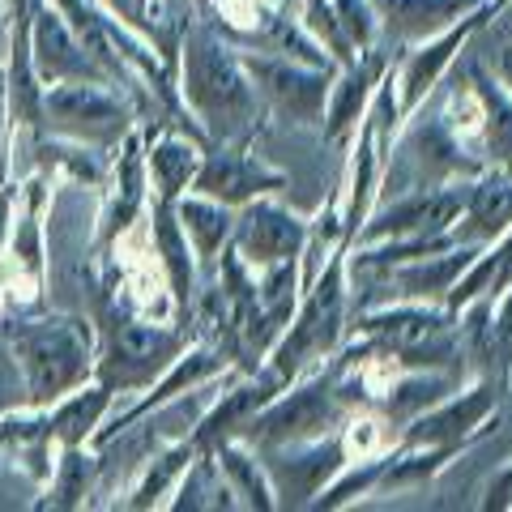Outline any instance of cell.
Masks as SVG:
<instances>
[{"mask_svg":"<svg viewBox=\"0 0 512 512\" xmlns=\"http://www.w3.org/2000/svg\"><path fill=\"white\" fill-rule=\"evenodd\" d=\"M56 431H52V410L47 406H13L0 414V461L9 470H18L35 487L47 483L56 461Z\"/></svg>","mask_w":512,"mask_h":512,"instance_id":"7402d4cb","label":"cell"},{"mask_svg":"<svg viewBox=\"0 0 512 512\" xmlns=\"http://www.w3.org/2000/svg\"><path fill=\"white\" fill-rule=\"evenodd\" d=\"M94 380L116 397H137L141 389L167 372L175 355L197 338L184 325H163V320H141L116 308L111 299L94 291Z\"/></svg>","mask_w":512,"mask_h":512,"instance_id":"3957f363","label":"cell"},{"mask_svg":"<svg viewBox=\"0 0 512 512\" xmlns=\"http://www.w3.org/2000/svg\"><path fill=\"white\" fill-rule=\"evenodd\" d=\"M376 13H380V35L384 47H410V43H423L431 35H440L444 26H453L457 18L483 9L487 0H372Z\"/></svg>","mask_w":512,"mask_h":512,"instance_id":"4316f807","label":"cell"},{"mask_svg":"<svg viewBox=\"0 0 512 512\" xmlns=\"http://www.w3.org/2000/svg\"><path fill=\"white\" fill-rule=\"evenodd\" d=\"M0 82H5V56H0Z\"/></svg>","mask_w":512,"mask_h":512,"instance_id":"7bdbcfd3","label":"cell"},{"mask_svg":"<svg viewBox=\"0 0 512 512\" xmlns=\"http://www.w3.org/2000/svg\"><path fill=\"white\" fill-rule=\"evenodd\" d=\"M346 252L338 248L329 252V261L303 282V295L295 303L286 329L278 333V342L269 346L265 363L291 384L295 376L312 372V367L329 363L346 342L350 329V269H346Z\"/></svg>","mask_w":512,"mask_h":512,"instance_id":"277c9868","label":"cell"},{"mask_svg":"<svg viewBox=\"0 0 512 512\" xmlns=\"http://www.w3.org/2000/svg\"><path fill=\"white\" fill-rule=\"evenodd\" d=\"M308 231H312L308 214L286 205L282 192H265V197H252L248 205L235 210L231 248L244 256V265L265 269V265L286 261V256H303Z\"/></svg>","mask_w":512,"mask_h":512,"instance_id":"2e32d148","label":"cell"},{"mask_svg":"<svg viewBox=\"0 0 512 512\" xmlns=\"http://www.w3.org/2000/svg\"><path fill=\"white\" fill-rule=\"evenodd\" d=\"M508 389L487 372H470L457 389H448L440 402L419 410L397 431V444H457L474 448L500 419V397Z\"/></svg>","mask_w":512,"mask_h":512,"instance_id":"9c48e42d","label":"cell"},{"mask_svg":"<svg viewBox=\"0 0 512 512\" xmlns=\"http://www.w3.org/2000/svg\"><path fill=\"white\" fill-rule=\"evenodd\" d=\"M192 453H197V444H192L188 431H184V436H175V440H163L150 457H141V466H137L133 478H128V487L120 491V500H111L107 508H124V512L167 508L175 483H180V474L188 470Z\"/></svg>","mask_w":512,"mask_h":512,"instance_id":"83f0119b","label":"cell"},{"mask_svg":"<svg viewBox=\"0 0 512 512\" xmlns=\"http://www.w3.org/2000/svg\"><path fill=\"white\" fill-rule=\"evenodd\" d=\"M239 56H244V69L252 77L256 94L265 99L269 116H282L286 124L316 128L320 133L338 64H308V60H291L278 52H252V47H239Z\"/></svg>","mask_w":512,"mask_h":512,"instance_id":"30bf717a","label":"cell"},{"mask_svg":"<svg viewBox=\"0 0 512 512\" xmlns=\"http://www.w3.org/2000/svg\"><path fill=\"white\" fill-rule=\"evenodd\" d=\"M137 124L128 94L111 82H56L43 86V133L116 150L120 137Z\"/></svg>","mask_w":512,"mask_h":512,"instance_id":"ba28073f","label":"cell"},{"mask_svg":"<svg viewBox=\"0 0 512 512\" xmlns=\"http://www.w3.org/2000/svg\"><path fill=\"white\" fill-rule=\"evenodd\" d=\"M103 448L94 444H60L56 448V461H52V474L47 483L39 487V500L30 508L39 512H77V508H90V495L103 491Z\"/></svg>","mask_w":512,"mask_h":512,"instance_id":"cb8c5ba5","label":"cell"},{"mask_svg":"<svg viewBox=\"0 0 512 512\" xmlns=\"http://www.w3.org/2000/svg\"><path fill=\"white\" fill-rule=\"evenodd\" d=\"M487 5L466 13V18H457L453 26H444L440 35H431L423 43H410V47H402V52L393 56V90H397V111H402V120L444 82V73L453 69L461 52H466V43L491 22Z\"/></svg>","mask_w":512,"mask_h":512,"instance_id":"4fadbf2b","label":"cell"},{"mask_svg":"<svg viewBox=\"0 0 512 512\" xmlns=\"http://www.w3.org/2000/svg\"><path fill=\"white\" fill-rule=\"evenodd\" d=\"M504 82L512 86V47H508V56H504Z\"/></svg>","mask_w":512,"mask_h":512,"instance_id":"b9f144b4","label":"cell"},{"mask_svg":"<svg viewBox=\"0 0 512 512\" xmlns=\"http://www.w3.org/2000/svg\"><path fill=\"white\" fill-rule=\"evenodd\" d=\"M167 508H175V512H235L239 508L210 448H197V453H192L188 470L180 474V483L171 491Z\"/></svg>","mask_w":512,"mask_h":512,"instance_id":"d6a6232c","label":"cell"},{"mask_svg":"<svg viewBox=\"0 0 512 512\" xmlns=\"http://www.w3.org/2000/svg\"><path fill=\"white\" fill-rule=\"evenodd\" d=\"M99 5L111 13V18H120L124 26H133V30H141V35H150V43H154V30L141 22V13H137V5L133 0H99Z\"/></svg>","mask_w":512,"mask_h":512,"instance_id":"ab89813d","label":"cell"},{"mask_svg":"<svg viewBox=\"0 0 512 512\" xmlns=\"http://www.w3.org/2000/svg\"><path fill=\"white\" fill-rule=\"evenodd\" d=\"M512 227V171L487 167L470 180L466 210H461L453 235L461 244H491Z\"/></svg>","mask_w":512,"mask_h":512,"instance_id":"f1b7e54d","label":"cell"},{"mask_svg":"<svg viewBox=\"0 0 512 512\" xmlns=\"http://www.w3.org/2000/svg\"><path fill=\"white\" fill-rule=\"evenodd\" d=\"M282 188H291V171L256 154V141H210L197 167V180H192V192H205V197L231 205V210Z\"/></svg>","mask_w":512,"mask_h":512,"instance_id":"5bb4252c","label":"cell"},{"mask_svg":"<svg viewBox=\"0 0 512 512\" xmlns=\"http://www.w3.org/2000/svg\"><path fill=\"white\" fill-rule=\"evenodd\" d=\"M150 210V180H146V128L133 124L111 150L107 184L99 188V222H94L90 248L103 252L111 239L124 235L133 222H141Z\"/></svg>","mask_w":512,"mask_h":512,"instance_id":"9a60e30c","label":"cell"},{"mask_svg":"<svg viewBox=\"0 0 512 512\" xmlns=\"http://www.w3.org/2000/svg\"><path fill=\"white\" fill-rule=\"evenodd\" d=\"M350 410L355 406H346V397L338 393L333 363H320L312 372L295 376L282 393L269 397V402L248 419V427L239 431V440H248L252 448H269V444L329 436V431L342 427V419Z\"/></svg>","mask_w":512,"mask_h":512,"instance_id":"52a82bcc","label":"cell"},{"mask_svg":"<svg viewBox=\"0 0 512 512\" xmlns=\"http://www.w3.org/2000/svg\"><path fill=\"white\" fill-rule=\"evenodd\" d=\"M99 256V291L111 299L116 308L133 312L141 320H163V325H180V308H175L171 282L158 261L154 235H150V218L133 222L124 235H116ZM188 329V325H184Z\"/></svg>","mask_w":512,"mask_h":512,"instance_id":"8992f818","label":"cell"},{"mask_svg":"<svg viewBox=\"0 0 512 512\" xmlns=\"http://www.w3.org/2000/svg\"><path fill=\"white\" fill-rule=\"evenodd\" d=\"M359 338H372L389 346L406 367H436V372H453L466 380V346H461L457 312L431 299H380L350 308V329Z\"/></svg>","mask_w":512,"mask_h":512,"instance_id":"5b68a950","label":"cell"},{"mask_svg":"<svg viewBox=\"0 0 512 512\" xmlns=\"http://www.w3.org/2000/svg\"><path fill=\"white\" fill-rule=\"evenodd\" d=\"M231 359L222 355V350L214 342H205V338H192L180 355H175V363L167 367L163 376H158L150 389H141L137 393V402L133 406H124V410H107V419L99 423V431H94V448H107V444H116L124 431H133L137 423H146L154 419L163 406H175V402H184L188 393H197L205 389V384H218L222 376L231 372Z\"/></svg>","mask_w":512,"mask_h":512,"instance_id":"8fae6325","label":"cell"},{"mask_svg":"<svg viewBox=\"0 0 512 512\" xmlns=\"http://www.w3.org/2000/svg\"><path fill=\"white\" fill-rule=\"evenodd\" d=\"M338 444L346 461H372L384 457L397 444V427L389 423V414L376 406H355L338 427Z\"/></svg>","mask_w":512,"mask_h":512,"instance_id":"e575fe53","label":"cell"},{"mask_svg":"<svg viewBox=\"0 0 512 512\" xmlns=\"http://www.w3.org/2000/svg\"><path fill=\"white\" fill-rule=\"evenodd\" d=\"M265 461L269 478L278 491V508H308L316 500V491L342 470V444L338 431L329 436H312V440H291V444H269L256 448Z\"/></svg>","mask_w":512,"mask_h":512,"instance_id":"e0dca14e","label":"cell"},{"mask_svg":"<svg viewBox=\"0 0 512 512\" xmlns=\"http://www.w3.org/2000/svg\"><path fill=\"white\" fill-rule=\"evenodd\" d=\"M478 508H487V512H504V508H512V457L487 478V487L478 491Z\"/></svg>","mask_w":512,"mask_h":512,"instance_id":"74e56055","label":"cell"},{"mask_svg":"<svg viewBox=\"0 0 512 512\" xmlns=\"http://www.w3.org/2000/svg\"><path fill=\"white\" fill-rule=\"evenodd\" d=\"M175 86H180V103L188 111V120L201 128L205 141H256L261 137L269 107L256 94L239 47L210 18H201V13H192L180 35Z\"/></svg>","mask_w":512,"mask_h":512,"instance_id":"6da1fadb","label":"cell"},{"mask_svg":"<svg viewBox=\"0 0 512 512\" xmlns=\"http://www.w3.org/2000/svg\"><path fill=\"white\" fill-rule=\"evenodd\" d=\"M30 406H52L94 380V320L77 312H13L0 320Z\"/></svg>","mask_w":512,"mask_h":512,"instance_id":"7a4b0ae2","label":"cell"},{"mask_svg":"<svg viewBox=\"0 0 512 512\" xmlns=\"http://www.w3.org/2000/svg\"><path fill=\"white\" fill-rule=\"evenodd\" d=\"M26 171L35 167L43 171L52 188H94L99 192L107 184V167H111V150L86 146V141H69L56 133H39L26 150Z\"/></svg>","mask_w":512,"mask_h":512,"instance_id":"484cf974","label":"cell"},{"mask_svg":"<svg viewBox=\"0 0 512 512\" xmlns=\"http://www.w3.org/2000/svg\"><path fill=\"white\" fill-rule=\"evenodd\" d=\"M30 56H35V73L43 86L56 82H111V77L94 64V56L73 35V26L60 18L52 0H35L30 13Z\"/></svg>","mask_w":512,"mask_h":512,"instance_id":"d6986e66","label":"cell"},{"mask_svg":"<svg viewBox=\"0 0 512 512\" xmlns=\"http://www.w3.org/2000/svg\"><path fill=\"white\" fill-rule=\"evenodd\" d=\"M389 69H393V47H372V52H359L355 60L333 73L325 120H320V137H325L329 146H346L350 141V133H355L359 120L367 116L372 94Z\"/></svg>","mask_w":512,"mask_h":512,"instance_id":"ffe728a7","label":"cell"},{"mask_svg":"<svg viewBox=\"0 0 512 512\" xmlns=\"http://www.w3.org/2000/svg\"><path fill=\"white\" fill-rule=\"evenodd\" d=\"M389 453H393V448H389ZM389 453L372 457V461H342V470L316 491V500L308 508H316V512H338V508L359 504L363 495H376L380 474H384V466H389Z\"/></svg>","mask_w":512,"mask_h":512,"instance_id":"d590c367","label":"cell"},{"mask_svg":"<svg viewBox=\"0 0 512 512\" xmlns=\"http://www.w3.org/2000/svg\"><path fill=\"white\" fill-rule=\"evenodd\" d=\"M470 82L483 99V150L487 167L512 171V86L504 77H495L483 64H466Z\"/></svg>","mask_w":512,"mask_h":512,"instance_id":"1f68e13d","label":"cell"},{"mask_svg":"<svg viewBox=\"0 0 512 512\" xmlns=\"http://www.w3.org/2000/svg\"><path fill=\"white\" fill-rule=\"evenodd\" d=\"M478 248H483V244H453L444 252L410 256V261H402V265H389L372 282L389 286V299H431V303H444L448 291L457 286V278L470 269Z\"/></svg>","mask_w":512,"mask_h":512,"instance_id":"603a6c76","label":"cell"},{"mask_svg":"<svg viewBox=\"0 0 512 512\" xmlns=\"http://www.w3.org/2000/svg\"><path fill=\"white\" fill-rule=\"evenodd\" d=\"M9 154H13V128H9V103H5V82H0V184L9 180Z\"/></svg>","mask_w":512,"mask_h":512,"instance_id":"f35d334b","label":"cell"},{"mask_svg":"<svg viewBox=\"0 0 512 512\" xmlns=\"http://www.w3.org/2000/svg\"><path fill=\"white\" fill-rule=\"evenodd\" d=\"M508 5H512V0H491V5H487V9H491V18H500V13H504Z\"/></svg>","mask_w":512,"mask_h":512,"instance_id":"60d3db41","label":"cell"},{"mask_svg":"<svg viewBox=\"0 0 512 512\" xmlns=\"http://www.w3.org/2000/svg\"><path fill=\"white\" fill-rule=\"evenodd\" d=\"M111 406H116V393H107L99 380H86L82 389L64 393L60 402L47 406V410H52L56 444H90Z\"/></svg>","mask_w":512,"mask_h":512,"instance_id":"836d02e7","label":"cell"},{"mask_svg":"<svg viewBox=\"0 0 512 512\" xmlns=\"http://www.w3.org/2000/svg\"><path fill=\"white\" fill-rule=\"evenodd\" d=\"M210 453H214L218 470H222V478H227V487H231L239 508H248V512H274L278 508L274 478H269L261 453H256L248 440H239V436L222 440V444L210 448Z\"/></svg>","mask_w":512,"mask_h":512,"instance_id":"4dcf8cb0","label":"cell"},{"mask_svg":"<svg viewBox=\"0 0 512 512\" xmlns=\"http://www.w3.org/2000/svg\"><path fill=\"white\" fill-rule=\"evenodd\" d=\"M146 218H150V235H154L158 261H163V274L171 282L175 308H180V325H192V308H197V295H201L197 252H192L180 218H175V210H171V201H150Z\"/></svg>","mask_w":512,"mask_h":512,"instance_id":"d4e9b609","label":"cell"},{"mask_svg":"<svg viewBox=\"0 0 512 512\" xmlns=\"http://www.w3.org/2000/svg\"><path fill=\"white\" fill-rule=\"evenodd\" d=\"M205 141L197 128L180 120H163L146 128V180H150V201H175L184 197L197 180V167L205 158Z\"/></svg>","mask_w":512,"mask_h":512,"instance_id":"44dd1931","label":"cell"},{"mask_svg":"<svg viewBox=\"0 0 512 512\" xmlns=\"http://www.w3.org/2000/svg\"><path fill=\"white\" fill-rule=\"evenodd\" d=\"M175 218H180V227L188 235L192 252H197V265H201V278L210 274V269L218 265L222 248L231 244V231H235V210L231 205H222L214 197H205V192H184V197L171 201Z\"/></svg>","mask_w":512,"mask_h":512,"instance_id":"f546056e","label":"cell"},{"mask_svg":"<svg viewBox=\"0 0 512 512\" xmlns=\"http://www.w3.org/2000/svg\"><path fill=\"white\" fill-rule=\"evenodd\" d=\"M333 5V18H338L342 39L350 43V52H372V47H384L380 35V13L372 0H329Z\"/></svg>","mask_w":512,"mask_h":512,"instance_id":"8d00e7d4","label":"cell"},{"mask_svg":"<svg viewBox=\"0 0 512 512\" xmlns=\"http://www.w3.org/2000/svg\"><path fill=\"white\" fill-rule=\"evenodd\" d=\"M282 389H286V380L269 363L252 367V372H239V367H231V372L222 376V393L197 414V423L188 427L192 444H197V448H214L222 440H235L239 431L248 427L252 414L261 410L274 393H282Z\"/></svg>","mask_w":512,"mask_h":512,"instance_id":"ac0fdd59","label":"cell"},{"mask_svg":"<svg viewBox=\"0 0 512 512\" xmlns=\"http://www.w3.org/2000/svg\"><path fill=\"white\" fill-rule=\"evenodd\" d=\"M466 192H470V180L414 184V188H402V192H384V197H376L372 214H367V222L359 227L355 244L453 231L461 210H466ZM355 244H350V248H355Z\"/></svg>","mask_w":512,"mask_h":512,"instance_id":"7c38bea8","label":"cell"}]
</instances>
